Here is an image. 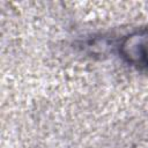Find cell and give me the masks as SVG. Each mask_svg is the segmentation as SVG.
I'll list each match as a JSON object with an SVG mask.
<instances>
[{
  "label": "cell",
  "instance_id": "6da1fadb",
  "mask_svg": "<svg viewBox=\"0 0 148 148\" xmlns=\"http://www.w3.org/2000/svg\"><path fill=\"white\" fill-rule=\"evenodd\" d=\"M120 52L130 64L148 68V32L140 31L126 37Z\"/></svg>",
  "mask_w": 148,
  "mask_h": 148
}]
</instances>
